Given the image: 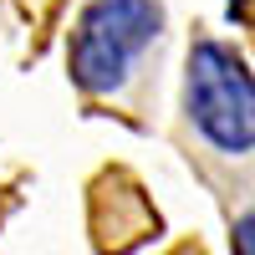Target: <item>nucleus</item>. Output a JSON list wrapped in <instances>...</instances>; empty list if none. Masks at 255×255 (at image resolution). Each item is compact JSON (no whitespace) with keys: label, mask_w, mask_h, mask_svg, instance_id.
I'll return each instance as SVG.
<instances>
[{"label":"nucleus","mask_w":255,"mask_h":255,"mask_svg":"<svg viewBox=\"0 0 255 255\" xmlns=\"http://www.w3.org/2000/svg\"><path fill=\"white\" fill-rule=\"evenodd\" d=\"M168 15L158 0H77L67 72L87 102H133L158 82Z\"/></svg>","instance_id":"nucleus-1"},{"label":"nucleus","mask_w":255,"mask_h":255,"mask_svg":"<svg viewBox=\"0 0 255 255\" xmlns=\"http://www.w3.org/2000/svg\"><path fill=\"white\" fill-rule=\"evenodd\" d=\"M184 123L209 158H255V77L235 46L194 36L184 67Z\"/></svg>","instance_id":"nucleus-2"},{"label":"nucleus","mask_w":255,"mask_h":255,"mask_svg":"<svg viewBox=\"0 0 255 255\" xmlns=\"http://www.w3.org/2000/svg\"><path fill=\"white\" fill-rule=\"evenodd\" d=\"M230 250L235 255H255V209L235 215V225H230Z\"/></svg>","instance_id":"nucleus-3"}]
</instances>
